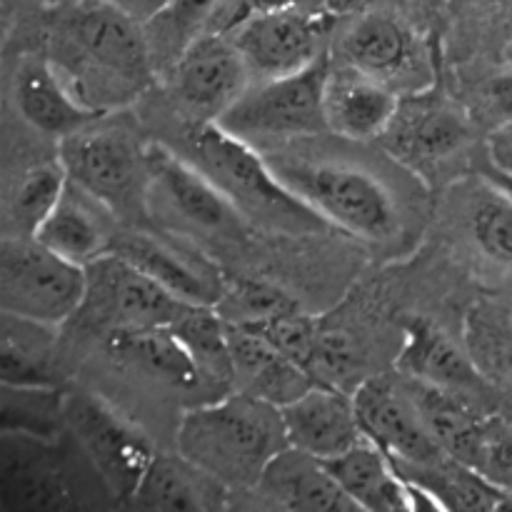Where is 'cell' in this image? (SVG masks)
I'll return each mask as SVG.
<instances>
[{
    "label": "cell",
    "instance_id": "obj_1",
    "mask_svg": "<svg viewBox=\"0 0 512 512\" xmlns=\"http://www.w3.org/2000/svg\"><path fill=\"white\" fill-rule=\"evenodd\" d=\"M45 55L80 103L108 115L133 103L158 73L143 20L113 0H75L60 8Z\"/></svg>",
    "mask_w": 512,
    "mask_h": 512
},
{
    "label": "cell",
    "instance_id": "obj_2",
    "mask_svg": "<svg viewBox=\"0 0 512 512\" xmlns=\"http://www.w3.org/2000/svg\"><path fill=\"white\" fill-rule=\"evenodd\" d=\"M285 448L290 445L280 408L245 390L188 410L175 433V450L230 493H250Z\"/></svg>",
    "mask_w": 512,
    "mask_h": 512
},
{
    "label": "cell",
    "instance_id": "obj_3",
    "mask_svg": "<svg viewBox=\"0 0 512 512\" xmlns=\"http://www.w3.org/2000/svg\"><path fill=\"white\" fill-rule=\"evenodd\" d=\"M188 148L190 160L213 178L250 223L290 235L335 230L280 180L270 160L260 155L255 145L235 138L218 123L190 125Z\"/></svg>",
    "mask_w": 512,
    "mask_h": 512
},
{
    "label": "cell",
    "instance_id": "obj_4",
    "mask_svg": "<svg viewBox=\"0 0 512 512\" xmlns=\"http://www.w3.org/2000/svg\"><path fill=\"white\" fill-rule=\"evenodd\" d=\"M113 498L70 430L58 438L0 433V500L8 510L48 512Z\"/></svg>",
    "mask_w": 512,
    "mask_h": 512
},
{
    "label": "cell",
    "instance_id": "obj_5",
    "mask_svg": "<svg viewBox=\"0 0 512 512\" xmlns=\"http://www.w3.org/2000/svg\"><path fill=\"white\" fill-rule=\"evenodd\" d=\"M265 158L280 180L333 228L365 243H388L400 233V208L393 190L368 170L340 160Z\"/></svg>",
    "mask_w": 512,
    "mask_h": 512
},
{
    "label": "cell",
    "instance_id": "obj_6",
    "mask_svg": "<svg viewBox=\"0 0 512 512\" xmlns=\"http://www.w3.org/2000/svg\"><path fill=\"white\" fill-rule=\"evenodd\" d=\"M330 68L333 55L323 53L298 73L248 85L215 123L250 145L330 133L325 120V83Z\"/></svg>",
    "mask_w": 512,
    "mask_h": 512
},
{
    "label": "cell",
    "instance_id": "obj_7",
    "mask_svg": "<svg viewBox=\"0 0 512 512\" xmlns=\"http://www.w3.org/2000/svg\"><path fill=\"white\" fill-rule=\"evenodd\" d=\"M108 118V115H105ZM95 120L60 140L68 178L93 195L118 220H140L148 213V160L128 130Z\"/></svg>",
    "mask_w": 512,
    "mask_h": 512
},
{
    "label": "cell",
    "instance_id": "obj_8",
    "mask_svg": "<svg viewBox=\"0 0 512 512\" xmlns=\"http://www.w3.org/2000/svg\"><path fill=\"white\" fill-rule=\"evenodd\" d=\"M88 270L45 248L38 238L5 235L0 248V310L18 318L63 325L80 313Z\"/></svg>",
    "mask_w": 512,
    "mask_h": 512
},
{
    "label": "cell",
    "instance_id": "obj_9",
    "mask_svg": "<svg viewBox=\"0 0 512 512\" xmlns=\"http://www.w3.org/2000/svg\"><path fill=\"white\" fill-rule=\"evenodd\" d=\"M145 160L148 213L160 210L168 223L223 240H240L250 233V220L193 160L163 143L145 145Z\"/></svg>",
    "mask_w": 512,
    "mask_h": 512
},
{
    "label": "cell",
    "instance_id": "obj_10",
    "mask_svg": "<svg viewBox=\"0 0 512 512\" xmlns=\"http://www.w3.org/2000/svg\"><path fill=\"white\" fill-rule=\"evenodd\" d=\"M65 423L108 485L113 500L130 503L145 470L158 455L148 435L93 393H68Z\"/></svg>",
    "mask_w": 512,
    "mask_h": 512
},
{
    "label": "cell",
    "instance_id": "obj_11",
    "mask_svg": "<svg viewBox=\"0 0 512 512\" xmlns=\"http://www.w3.org/2000/svg\"><path fill=\"white\" fill-rule=\"evenodd\" d=\"M85 270L88 293L80 313H88L105 333L118 328H163L193 308L115 253L100 255Z\"/></svg>",
    "mask_w": 512,
    "mask_h": 512
},
{
    "label": "cell",
    "instance_id": "obj_12",
    "mask_svg": "<svg viewBox=\"0 0 512 512\" xmlns=\"http://www.w3.org/2000/svg\"><path fill=\"white\" fill-rule=\"evenodd\" d=\"M338 13L328 8H290L278 13H255L230 38L243 53L250 73L263 78L298 73L328 53V38Z\"/></svg>",
    "mask_w": 512,
    "mask_h": 512
},
{
    "label": "cell",
    "instance_id": "obj_13",
    "mask_svg": "<svg viewBox=\"0 0 512 512\" xmlns=\"http://www.w3.org/2000/svg\"><path fill=\"white\" fill-rule=\"evenodd\" d=\"M168 88L190 125L215 123L248 90L250 73L230 35H200L168 70Z\"/></svg>",
    "mask_w": 512,
    "mask_h": 512
},
{
    "label": "cell",
    "instance_id": "obj_14",
    "mask_svg": "<svg viewBox=\"0 0 512 512\" xmlns=\"http://www.w3.org/2000/svg\"><path fill=\"white\" fill-rule=\"evenodd\" d=\"M355 410L365 438L373 440L398 468H420L448 458L430 435L410 390L388 378H368L355 388Z\"/></svg>",
    "mask_w": 512,
    "mask_h": 512
},
{
    "label": "cell",
    "instance_id": "obj_15",
    "mask_svg": "<svg viewBox=\"0 0 512 512\" xmlns=\"http://www.w3.org/2000/svg\"><path fill=\"white\" fill-rule=\"evenodd\" d=\"M470 140L468 115L435 93L400 98L398 113L383 133L390 153L415 170L438 165Z\"/></svg>",
    "mask_w": 512,
    "mask_h": 512
},
{
    "label": "cell",
    "instance_id": "obj_16",
    "mask_svg": "<svg viewBox=\"0 0 512 512\" xmlns=\"http://www.w3.org/2000/svg\"><path fill=\"white\" fill-rule=\"evenodd\" d=\"M340 63L375 75L383 83L400 88L428 70L418 38L403 20L385 13H368L355 20L340 40Z\"/></svg>",
    "mask_w": 512,
    "mask_h": 512
},
{
    "label": "cell",
    "instance_id": "obj_17",
    "mask_svg": "<svg viewBox=\"0 0 512 512\" xmlns=\"http://www.w3.org/2000/svg\"><path fill=\"white\" fill-rule=\"evenodd\" d=\"M290 448L330 460L365 440L353 395L315 383L308 393L280 408Z\"/></svg>",
    "mask_w": 512,
    "mask_h": 512
},
{
    "label": "cell",
    "instance_id": "obj_18",
    "mask_svg": "<svg viewBox=\"0 0 512 512\" xmlns=\"http://www.w3.org/2000/svg\"><path fill=\"white\" fill-rule=\"evenodd\" d=\"M323 463L360 510L440 508L428 490L405 478L398 465L368 438Z\"/></svg>",
    "mask_w": 512,
    "mask_h": 512
},
{
    "label": "cell",
    "instance_id": "obj_19",
    "mask_svg": "<svg viewBox=\"0 0 512 512\" xmlns=\"http://www.w3.org/2000/svg\"><path fill=\"white\" fill-rule=\"evenodd\" d=\"M250 15L245 0H165L143 20L155 70L168 73L200 35H233Z\"/></svg>",
    "mask_w": 512,
    "mask_h": 512
},
{
    "label": "cell",
    "instance_id": "obj_20",
    "mask_svg": "<svg viewBox=\"0 0 512 512\" xmlns=\"http://www.w3.org/2000/svg\"><path fill=\"white\" fill-rule=\"evenodd\" d=\"M398 105V90L375 75L348 63L330 68L325 83V120L330 133L348 140L383 138Z\"/></svg>",
    "mask_w": 512,
    "mask_h": 512
},
{
    "label": "cell",
    "instance_id": "obj_21",
    "mask_svg": "<svg viewBox=\"0 0 512 512\" xmlns=\"http://www.w3.org/2000/svg\"><path fill=\"white\" fill-rule=\"evenodd\" d=\"M15 105L35 130L58 140L68 138L108 115L80 103L45 53L28 55L18 65Z\"/></svg>",
    "mask_w": 512,
    "mask_h": 512
},
{
    "label": "cell",
    "instance_id": "obj_22",
    "mask_svg": "<svg viewBox=\"0 0 512 512\" xmlns=\"http://www.w3.org/2000/svg\"><path fill=\"white\" fill-rule=\"evenodd\" d=\"M250 493L283 510H360L323 460L298 448L275 455Z\"/></svg>",
    "mask_w": 512,
    "mask_h": 512
},
{
    "label": "cell",
    "instance_id": "obj_23",
    "mask_svg": "<svg viewBox=\"0 0 512 512\" xmlns=\"http://www.w3.org/2000/svg\"><path fill=\"white\" fill-rule=\"evenodd\" d=\"M113 220L115 215L100 200L68 178L58 205L43 220L35 238L73 263L90 265L110 250L113 235L118 233Z\"/></svg>",
    "mask_w": 512,
    "mask_h": 512
},
{
    "label": "cell",
    "instance_id": "obj_24",
    "mask_svg": "<svg viewBox=\"0 0 512 512\" xmlns=\"http://www.w3.org/2000/svg\"><path fill=\"white\" fill-rule=\"evenodd\" d=\"M225 325H228V345L240 390L275 408H285L313 388L315 380L310 378L308 370L278 353L255 330L235 323Z\"/></svg>",
    "mask_w": 512,
    "mask_h": 512
},
{
    "label": "cell",
    "instance_id": "obj_25",
    "mask_svg": "<svg viewBox=\"0 0 512 512\" xmlns=\"http://www.w3.org/2000/svg\"><path fill=\"white\" fill-rule=\"evenodd\" d=\"M398 370L420 383L458 390L465 395L485 385L480 365L428 318H410L405 323Z\"/></svg>",
    "mask_w": 512,
    "mask_h": 512
},
{
    "label": "cell",
    "instance_id": "obj_26",
    "mask_svg": "<svg viewBox=\"0 0 512 512\" xmlns=\"http://www.w3.org/2000/svg\"><path fill=\"white\" fill-rule=\"evenodd\" d=\"M108 253L125 258L185 303L210 305V308H215L218 303L223 273H208V270L198 268L185 255H180L178 250L153 238L150 233H138V230L115 233Z\"/></svg>",
    "mask_w": 512,
    "mask_h": 512
},
{
    "label": "cell",
    "instance_id": "obj_27",
    "mask_svg": "<svg viewBox=\"0 0 512 512\" xmlns=\"http://www.w3.org/2000/svg\"><path fill=\"white\" fill-rule=\"evenodd\" d=\"M230 490L203 468L175 453L155 455L145 470L130 505L145 510H220L228 505Z\"/></svg>",
    "mask_w": 512,
    "mask_h": 512
},
{
    "label": "cell",
    "instance_id": "obj_28",
    "mask_svg": "<svg viewBox=\"0 0 512 512\" xmlns=\"http://www.w3.org/2000/svg\"><path fill=\"white\" fill-rule=\"evenodd\" d=\"M105 348L110 358L118 360L120 365H128L160 383L175 385V388H195L203 383L188 348L178 338L173 325L110 330L105 335Z\"/></svg>",
    "mask_w": 512,
    "mask_h": 512
},
{
    "label": "cell",
    "instance_id": "obj_29",
    "mask_svg": "<svg viewBox=\"0 0 512 512\" xmlns=\"http://www.w3.org/2000/svg\"><path fill=\"white\" fill-rule=\"evenodd\" d=\"M408 390L440 448L450 458L468 465L488 415L480 413L470 403L468 395L458 393V390L438 388V385L420 383V380H413Z\"/></svg>",
    "mask_w": 512,
    "mask_h": 512
},
{
    "label": "cell",
    "instance_id": "obj_30",
    "mask_svg": "<svg viewBox=\"0 0 512 512\" xmlns=\"http://www.w3.org/2000/svg\"><path fill=\"white\" fill-rule=\"evenodd\" d=\"M58 325L3 313L0 320V380L5 385H55L53 350Z\"/></svg>",
    "mask_w": 512,
    "mask_h": 512
},
{
    "label": "cell",
    "instance_id": "obj_31",
    "mask_svg": "<svg viewBox=\"0 0 512 512\" xmlns=\"http://www.w3.org/2000/svg\"><path fill=\"white\" fill-rule=\"evenodd\" d=\"M408 480L428 490L443 510H498L512 508V495L495 488L470 465L455 458L420 468H398Z\"/></svg>",
    "mask_w": 512,
    "mask_h": 512
},
{
    "label": "cell",
    "instance_id": "obj_32",
    "mask_svg": "<svg viewBox=\"0 0 512 512\" xmlns=\"http://www.w3.org/2000/svg\"><path fill=\"white\" fill-rule=\"evenodd\" d=\"M173 330L188 348L203 383L220 385V388H228L230 383H235L228 325L220 318L218 310L210 308V305H193V308L185 310L183 318L175 320Z\"/></svg>",
    "mask_w": 512,
    "mask_h": 512
},
{
    "label": "cell",
    "instance_id": "obj_33",
    "mask_svg": "<svg viewBox=\"0 0 512 512\" xmlns=\"http://www.w3.org/2000/svg\"><path fill=\"white\" fill-rule=\"evenodd\" d=\"M68 393L55 385H5L0 388V433L58 438L65 423Z\"/></svg>",
    "mask_w": 512,
    "mask_h": 512
},
{
    "label": "cell",
    "instance_id": "obj_34",
    "mask_svg": "<svg viewBox=\"0 0 512 512\" xmlns=\"http://www.w3.org/2000/svg\"><path fill=\"white\" fill-rule=\"evenodd\" d=\"M68 185L63 160H43L20 175L8 203V235L35 238L43 220L53 213Z\"/></svg>",
    "mask_w": 512,
    "mask_h": 512
},
{
    "label": "cell",
    "instance_id": "obj_35",
    "mask_svg": "<svg viewBox=\"0 0 512 512\" xmlns=\"http://www.w3.org/2000/svg\"><path fill=\"white\" fill-rule=\"evenodd\" d=\"M215 310L225 323L245 325L293 313L300 308L298 300L290 298L283 288L268 283V280L248 278V275H223Z\"/></svg>",
    "mask_w": 512,
    "mask_h": 512
},
{
    "label": "cell",
    "instance_id": "obj_36",
    "mask_svg": "<svg viewBox=\"0 0 512 512\" xmlns=\"http://www.w3.org/2000/svg\"><path fill=\"white\" fill-rule=\"evenodd\" d=\"M470 233L490 260L512 265V195L490 180L470 200Z\"/></svg>",
    "mask_w": 512,
    "mask_h": 512
},
{
    "label": "cell",
    "instance_id": "obj_37",
    "mask_svg": "<svg viewBox=\"0 0 512 512\" xmlns=\"http://www.w3.org/2000/svg\"><path fill=\"white\" fill-rule=\"evenodd\" d=\"M245 328L255 330L260 338L268 340L285 358L308 368L310 355H313L315 343H318L320 328H323V320L293 310V313L275 315V318L258 320V323H245Z\"/></svg>",
    "mask_w": 512,
    "mask_h": 512
},
{
    "label": "cell",
    "instance_id": "obj_38",
    "mask_svg": "<svg viewBox=\"0 0 512 512\" xmlns=\"http://www.w3.org/2000/svg\"><path fill=\"white\" fill-rule=\"evenodd\" d=\"M360 368V348L348 330L330 328L323 323L315 343L313 355H310L308 373L315 383L343 388L348 378H353L355 370Z\"/></svg>",
    "mask_w": 512,
    "mask_h": 512
},
{
    "label": "cell",
    "instance_id": "obj_39",
    "mask_svg": "<svg viewBox=\"0 0 512 512\" xmlns=\"http://www.w3.org/2000/svg\"><path fill=\"white\" fill-rule=\"evenodd\" d=\"M470 468L478 470L485 480L512 495V423L503 418H488L480 433Z\"/></svg>",
    "mask_w": 512,
    "mask_h": 512
},
{
    "label": "cell",
    "instance_id": "obj_40",
    "mask_svg": "<svg viewBox=\"0 0 512 512\" xmlns=\"http://www.w3.org/2000/svg\"><path fill=\"white\" fill-rule=\"evenodd\" d=\"M485 105L490 113L500 120V125L512 123V70L510 73L495 75L485 85Z\"/></svg>",
    "mask_w": 512,
    "mask_h": 512
},
{
    "label": "cell",
    "instance_id": "obj_41",
    "mask_svg": "<svg viewBox=\"0 0 512 512\" xmlns=\"http://www.w3.org/2000/svg\"><path fill=\"white\" fill-rule=\"evenodd\" d=\"M488 153L490 160H493L498 168H505L512 173V123L500 125V128L490 135Z\"/></svg>",
    "mask_w": 512,
    "mask_h": 512
},
{
    "label": "cell",
    "instance_id": "obj_42",
    "mask_svg": "<svg viewBox=\"0 0 512 512\" xmlns=\"http://www.w3.org/2000/svg\"><path fill=\"white\" fill-rule=\"evenodd\" d=\"M480 173H483L485 180H490V183L498 185L500 190H505V193L512 195V173H510V170L498 168V165L490 160L488 165H483V170H480Z\"/></svg>",
    "mask_w": 512,
    "mask_h": 512
},
{
    "label": "cell",
    "instance_id": "obj_43",
    "mask_svg": "<svg viewBox=\"0 0 512 512\" xmlns=\"http://www.w3.org/2000/svg\"><path fill=\"white\" fill-rule=\"evenodd\" d=\"M250 8V13H278V10H290L298 8L303 0H245Z\"/></svg>",
    "mask_w": 512,
    "mask_h": 512
},
{
    "label": "cell",
    "instance_id": "obj_44",
    "mask_svg": "<svg viewBox=\"0 0 512 512\" xmlns=\"http://www.w3.org/2000/svg\"><path fill=\"white\" fill-rule=\"evenodd\" d=\"M113 3L123 5V8L130 10L135 18L145 20V18H150V15H153L155 10L165 3V0H113Z\"/></svg>",
    "mask_w": 512,
    "mask_h": 512
},
{
    "label": "cell",
    "instance_id": "obj_45",
    "mask_svg": "<svg viewBox=\"0 0 512 512\" xmlns=\"http://www.w3.org/2000/svg\"><path fill=\"white\" fill-rule=\"evenodd\" d=\"M320 3H323V8H328V10H333V13H345V10H350L353 8L355 3H358V0H320Z\"/></svg>",
    "mask_w": 512,
    "mask_h": 512
},
{
    "label": "cell",
    "instance_id": "obj_46",
    "mask_svg": "<svg viewBox=\"0 0 512 512\" xmlns=\"http://www.w3.org/2000/svg\"><path fill=\"white\" fill-rule=\"evenodd\" d=\"M503 360H505V368H508V373L512 375V343L508 345V348H505V353H503Z\"/></svg>",
    "mask_w": 512,
    "mask_h": 512
},
{
    "label": "cell",
    "instance_id": "obj_47",
    "mask_svg": "<svg viewBox=\"0 0 512 512\" xmlns=\"http://www.w3.org/2000/svg\"><path fill=\"white\" fill-rule=\"evenodd\" d=\"M505 58H508V63H512V38H510L508 48H505Z\"/></svg>",
    "mask_w": 512,
    "mask_h": 512
},
{
    "label": "cell",
    "instance_id": "obj_48",
    "mask_svg": "<svg viewBox=\"0 0 512 512\" xmlns=\"http://www.w3.org/2000/svg\"><path fill=\"white\" fill-rule=\"evenodd\" d=\"M493 3H498V5H505V8H512V0H493Z\"/></svg>",
    "mask_w": 512,
    "mask_h": 512
}]
</instances>
